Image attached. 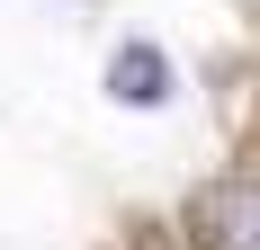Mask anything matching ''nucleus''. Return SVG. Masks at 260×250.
Returning a JSON list of instances; mask_svg holds the SVG:
<instances>
[{
	"instance_id": "1",
	"label": "nucleus",
	"mask_w": 260,
	"mask_h": 250,
	"mask_svg": "<svg viewBox=\"0 0 260 250\" xmlns=\"http://www.w3.org/2000/svg\"><path fill=\"white\" fill-rule=\"evenodd\" d=\"M188 250H260V179H215L180 205Z\"/></svg>"
},
{
	"instance_id": "2",
	"label": "nucleus",
	"mask_w": 260,
	"mask_h": 250,
	"mask_svg": "<svg viewBox=\"0 0 260 250\" xmlns=\"http://www.w3.org/2000/svg\"><path fill=\"white\" fill-rule=\"evenodd\" d=\"M108 90H117V99H126V107H153L161 90H171V63H161L153 45H126V54H117V63H108Z\"/></svg>"
},
{
	"instance_id": "3",
	"label": "nucleus",
	"mask_w": 260,
	"mask_h": 250,
	"mask_svg": "<svg viewBox=\"0 0 260 250\" xmlns=\"http://www.w3.org/2000/svg\"><path fill=\"white\" fill-rule=\"evenodd\" d=\"M135 250H180V241H171L161 224H135Z\"/></svg>"
}]
</instances>
